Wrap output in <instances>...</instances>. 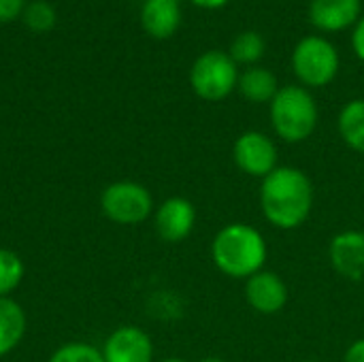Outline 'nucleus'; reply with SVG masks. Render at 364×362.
<instances>
[{
  "label": "nucleus",
  "instance_id": "6ab92c4d",
  "mask_svg": "<svg viewBox=\"0 0 364 362\" xmlns=\"http://www.w3.org/2000/svg\"><path fill=\"white\" fill-rule=\"evenodd\" d=\"M21 17L32 32H49L55 26V9L45 0H34L26 4Z\"/></svg>",
  "mask_w": 364,
  "mask_h": 362
},
{
  "label": "nucleus",
  "instance_id": "f8f14e48",
  "mask_svg": "<svg viewBox=\"0 0 364 362\" xmlns=\"http://www.w3.org/2000/svg\"><path fill=\"white\" fill-rule=\"evenodd\" d=\"M360 0H311L309 21L322 32H341L360 19Z\"/></svg>",
  "mask_w": 364,
  "mask_h": 362
},
{
  "label": "nucleus",
  "instance_id": "20e7f679",
  "mask_svg": "<svg viewBox=\"0 0 364 362\" xmlns=\"http://www.w3.org/2000/svg\"><path fill=\"white\" fill-rule=\"evenodd\" d=\"M339 51L324 36H305L292 51V70L303 87H324L339 73Z\"/></svg>",
  "mask_w": 364,
  "mask_h": 362
},
{
  "label": "nucleus",
  "instance_id": "1a4fd4ad",
  "mask_svg": "<svg viewBox=\"0 0 364 362\" xmlns=\"http://www.w3.org/2000/svg\"><path fill=\"white\" fill-rule=\"evenodd\" d=\"M243 297H245V303L256 314L277 316L288 305L290 292H288V286L282 280V275H277L275 271L262 269L256 275H252L250 280H245Z\"/></svg>",
  "mask_w": 364,
  "mask_h": 362
},
{
  "label": "nucleus",
  "instance_id": "f03ea898",
  "mask_svg": "<svg viewBox=\"0 0 364 362\" xmlns=\"http://www.w3.org/2000/svg\"><path fill=\"white\" fill-rule=\"evenodd\" d=\"M211 262L230 280H250L264 269L269 245L264 235L245 222H232L220 228L211 241Z\"/></svg>",
  "mask_w": 364,
  "mask_h": 362
},
{
  "label": "nucleus",
  "instance_id": "f257e3e1",
  "mask_svg": "<svg viewBox=\"0 0 364 362\" xmlns=\"http://www.w3.org/2000/svg\"><path fill=\"white\" fill-rule=\"evenodd\" d=\"M260 211L262 218L277 230L301 228L316 203V188L311 177L296 166L279 164L260 181Z\"/></svg>",
  "mask_w": 364,
  "mask_h": 362
},
{
  "label": "nucleus",
  "instance_id": "a211bd4d",
  "mask_svg": "<svg viewBox=\"0 0 364 362\" xmlns=\"http://www.w3.org/2000/svg\"><path fill=\"white\" fill-rule=\"evenodd\" d=\"M264 47H267L264 38L258 32L245 30L235 36V41L230 45V58L235 60V64L256 66V62L264 55Z\"/></svg>",
  "mask_w": 364,
  "mask_h": 362
},
{
  "label": "nucleus",
  "instance_id": "b1692460",
  "mask_svg": "<svg viewBox=\"0 0 364 362\" xmlns=\"http://www.w3.org/2000/svg\"><path fill=\"white\" fill-rule=\"evenodd\" d=\"M190 2L200 9H222L228 0H190Z\"/></svg>",
  "mask_w": 364,
  "mask_h": 362
},
{
  "label": "nucleus",
  "instance_id": "4468645a",
  "mask_svg": "<svg viewBox=\"0 0 364 362\" xmlns=\"http://www.w3.org/2000/svg\"><path fill=\"white\" fill-rule=\"evenodd\" d=\"M237 90L245 100L254 105H271V100L279 92V83H277V77L269 68L247 66L243 73H239Z\"/></svg>",
  "mask_w": 364,
  "mask_h": 362
},
{
  "label": "nucleus",
  "instance_id": "2eb2a0df",
  "mask_svg": "<svg viewBox=\"0 0 364 362\" xmlns=\"http://www.w3.org/2000/svg\"><path fill=\"white\" fill-rule=\"evenodd\" d=\"M26 335V312L11 297L0 299V358L11 354Z\"/></svg>",
  "mask_w": 364,
  "mask_h": 362
},
{
  "label": "nucleus",
  "instance_id": "9d476101",
  "mask_svg": "<svg viewBox=\"0 0 364 362\" xmlns=\"http://www.w3.org/2000/svg\"><path fill=\"white\" fill-rule=\"evenodd\" d=\"M328 262L348 282L364 280V230L346 228L337 233L328 243Z\"/></svg>",
  "mask_w": 364,
  "mask_h": 362
},
{
  "label": "nucleus",
  "instance_id": "f3484780",
  "mask_svg": "<svg viewBox=\"0 0 364 362\" xmlns=\"http://www.w3.org/2000/svg\"><path fill=\"white\" fill-rule=\"evenodd\" d=\"M26 265L17 252L0 247V299L11 297L23 282Z\"/></svg>",
  "mask_w": 364,
  "mask_h": 362
},
{
  "label": "nucleus",
  "instance_id": "423d86ee",
  "mask_svg": "<svg viewBox=\"0 0 364 362\" xmlns=\"http://www.w3.org/2000/svg\"><path fill=\"white\" fill-rule=\"evenodd\" d=\"M100 209L107 220L119 226H136L156 211L151 192L139 181H113L100 194Z\"/></svg>",
  "mask_w": 364,
  "mask_h": 362
},
{
  "label": "nucleus",
  "instance_id": "9b49d317",
  "mask_svg": "<svg viewBox=\"0 0 364 362\" xmlns=\"http://www.w3.org/2000/svg\"><path fill=\"white\" fill-rule=\"evenodd\" d=\"M105 362H151L154 344L151 337L139 326H119L102 344Z\"/></svg>",
  "mask_w": 364,
  "mask_h": 362
},
{
  "label": "nucleus",
  "instance_id": "bb28decb",
  "mask_svg": "<svg viewBox=\"0 0 364 362\" xmlns=\"http://www.w3.org/2000/svg\"><path fill=\"white\" fill-rule=\"evenodd\" d=\"M301 362H318V361H301Z\"/></svg>",
  "mask_w": 364,
  "mask_h": 362
},
{
  "label": "nucleus",
  "instance_id": "5701e85b",
  "mask_svg": "<svg viewBox=\"0 0 364 362\" xmlns=\"http://www.w3.org/2000/svg\"><path fill=\"white\" fill-rule=\"evenodd\" d=\"M343 362H364V337L352 341L343 354Z\"/></svg>",
  "mask_w": 364,
  "mask_h": 362
},
{
  "label": "nucleus",
  "instance_id": "4be33fe9",
  "mask_svg": "<svg viewBox=\"0 0 364 362\" xmlns=\"http://www.w3.org/2000/svg\"><path fill=\"white\" fill-rule=\"evenodd\" d=\"M352 47H354V53L364 62V15H360V19H358L356 26H354V32H352Z\"/></svg>",
  "mask_w": 364,
  "mask_h": 362
},
{
  "label": "nucleus",
  "instance_id": "7ed1b4c3",
  "mask_svg": "<svg viewBox=\"0 0 364 362\" xmlns=\"http://www.w3.org/2000/svg\"><path fill=\"white\" fill-rule=\"evenodd\" d=\"M273 132L284 143H303L318 128V102L303 85H284L269 105Z\"/></svg>",
  "mask_w": 364,
  "mask_h": 362
},
{
  "label": "nucleus",
  "instance_id": "412c9836",
  "mask_svg": "<svg viewBox=\"0 0 364 362\" xmlns=\"http://www.w3.org/2000/svg\"><path fill=\"white\" fill-rule=\"evenodd\" d=\"M26 9V0H0V23H9Z\"/></svg>",
  "mask_w": 364,
  "mask_h": 362
},
{
  "label": "nucleus",
  "instance_id": "6e6552de",
  "mask_svg": "<svg viewBox=\"0 0 364 362\" xmlns=\"http://www.w3.org/2000/svg\"><path fill=\"white\" fill-rule=\"evenodd\" d=\"M196 226V207L186 196H171L162 201L154 211V228L156 235L164 243H181L186 241Z\"/></svg>",
  "mask_w": 364,
  "mask_h": 362
},
{
  "label": "nucleus",
  "instance_id": "0eeeda50",
  "mask_svg": "<svg viewBox=\"0 0 364 362\" xmlns=\"http://www.w3.org/2000/svg\"><path fill=\"white\" fill-rule=\"evenodd\" d=\"M232 160L241 173L262 181L279 166V151L269 134L245 130L232 143Z\"/></svg>",
  "mask_w": 364,
  "mask_h": 362
},
{
  "label": "nucleus",
  "instance_id": "a878e982",
  "mask_svg": "<svg viewBox=\"0 0 364 362\" xmlns=\"http://www.w3.org/2000/svg\"><path fill=\"white\" fill-rule=\"evenodd\" d=\"M160 362H188L186 358H164V361Z\"/></svg>",
  "mask_w": 364,
  "mask_h": 362
},
{
  "label": "nucleus",
  "instance_id": "dca6fc26",
  "mask_svg": "<svg viewBox=\"0 0 364 362\" xmlns=\"http://www.w3.org/2000/svg\"><path fill=\"white\" fill-rule=\"evenodd\" d=\"M337 128L350 149L364 154V98H354L343 105L337 117Z\"/></svg>",
  "mask_w": 364,
  "mask_h": 362
},
{
  "label": "nucleus",
  "instance_id": "393cba45",
  "mask_svg": "<svg viewBox=\"0 0 364 362\" xmlns=\"http://www.w3.org/2000/svg\"><path fill=\"white\" fill-rule=\"evenodd\" d=\"M200 362H224L222 358H218V356H209V358H205V361Z\"/></svg>",
  "mask_w": 364,
  "mask_h": 362
},
{
  "label": "nucleus",
  "instance_id": "39448f33",
  "mask_svg": "<svg viewBox=\"0 0 364 362\" xmlns=\"http://www.w3.org/2000/svg\"><path fill=\"white\" fill-rule=\"evenodd\" d=\"M239 68L230 53L213 49L198 55L190 68V85L194 94L207 102H220L237 90Z\"/></svg>",
  "mask_w": 364,
  "mask_h": 362
},
{
  "label": "nucleus",
  "instance_id": "ddd939ff",
  "mask_svg": "<svg viewBox=\"0 0 364 362\" xmlns=\"http://www.w3.org/2000/svg\"><path fill=\"white\" fill-rule=\"evenodd\" d=\"M141 23L154 38H168L181 23L179 0H145L141 9Z\"/></svg>",
  "mask_w": 364,
  "mask_h": 362
},
{
  "label": "nucleus",
  "instance_id": "aec40b11",
  "mask_svg": "<svg viewBox=\"0 0 364 362\" xmlns=\"http://www.w3.org/2000/svg\"><path fill=\"white\" fill-rule=\"evenodd\" d=\"M47 362H105L102 352L90 344H81V341H70L60 346Z\"/></svg>",
  "mask_w": 364,
  "mask_h": 362
}]
</instances>
